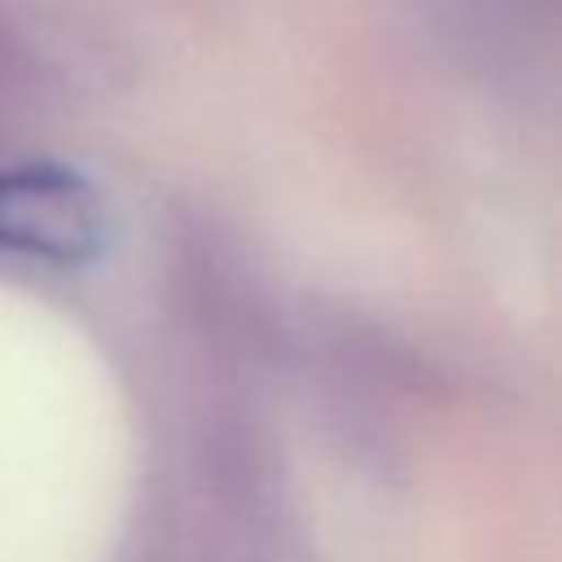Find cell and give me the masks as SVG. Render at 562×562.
Segmentation results:
<instances>
[{
    "mask_svg": "<svg viewBox=\"0 0 562 562\" xmlns=\"http://www.w3.org/2000/svg\"><path fill=\"white\" fill-rule=\"evenodd\" d=\"M105 215L83 176L53 162L0 167V250L44 263H88Z\"/></svg>",
    "mask_w": 562,
    "mask_h": 562,
    "instance_id": "obj_1",
    "label": "cell"
},
{
    "mask_svg": "<svg viewBox=\"0 0 562 562\" xmlns=\"http://www.w3.org/2000/svg\"><path fill=\"white\" fill-rule=\"evenodd\" d=\"M9 70H13V48H9V40H4V26H0V83L9 79Z\"/></svg>",
    "mask_w": 562,
    "mask_h": 562,
    "instance_id": "obj_2",
    "label": "cell"
}]
</instances>
